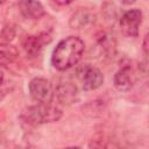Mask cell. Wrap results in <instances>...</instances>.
Wrapping results in <instances>:
<instances>
[{
	"instance_id": "obj_18",
	"label": "cell",
	"mask_w": 149,
	"mask_h": 149,
	"mask_svg": "<svg viewBox=\"0 0 149 149\" xmlns=\"http://www.w3.org/2000/svg\"><path fill=\"white\" fill-rule=\"evenodd\" d=\"M121 1V3L122 5H126V6H128V5H133L136 0H120Z\"/></svg>"
},
{
	"instance_id": "obj_19",
	"label": "cell",
	"mask_w": 149,
	"mask_h": 149,
	"mask_svg": "<svg viewBox=\"0 0 149 149\" xmlns=\"http://www.w3.org/2000/svg\"><path fill=\"white\" fill-rule=\"evenodd\" d=\"M3 78H5V77H3V72H2L1 70H0V84L2 83V80H3Z\"/></svg>"
},
{
	"instance_id": "obj_14",
	"label": "cell",
	"mask_w": 149,
	"mask_h": 149,
	"mask_svg": "<svg viewBox=\"0 0 149 149\" xmlns=\"http://www.w3.org/2000/svg\"><path fill=\"white\" fill-rule=\"evenodd\" d=\"M16 35L13 24H5L0 31V43H10Z\"/></svg>"
},
{
	"instance_id": "obj_16",
	"label": "cell",
	"mask_w": 149,
	"mask_h": 149,
	"mask_svg": "<svg viewBox=\"0 0 149 149\" xmlns=\"http://www.w3.org/2000/svg\"><path fill=\"white\" fill-rule=\"evenodd\" d=\"M142 50L144 52V56L148 55V34L144 36L143 38V42H142Z\"/></svg>"
},
{
	"instance_id": "obj_3",
	"label": "cell",
	"mask_w": 149,
	"mask_h": 149,
	"mask_svg": "<svg viewBox=\"0 0 149 149\" xmlns=\"http://www.w3.org/2000/svg\"><path fill=\"white\" fill-rule=\"evenodd\" d=\"M76 77L84 91H94L99 88L105 79L102 72L91 64L79 65L76 69Z\"/></svg>"
},
{
	"instance_id": "obj_7",
	"label": "cell",
	"mask_w": 149,
	"mask_h": 149,
	"mask_svg": "<svg viewBox=\"0 0 149 149\" xmlns=\"http://www.w3.org/2000/svg\"><path fill=\"white\" fill-rule=\"evenodd\" d=\"M78 87L70 80H62L55 88L54 95L63 106H70L78 100Z\"/></svg>"
},
{
	"instance_id": "obj_4",
	"label": "cell",
	"mask_w": 149,
	"mask_h": 149,
	"mask_svg": "<svg viewBox=\"0 0 149 149\" xmlns=\"http://www.w3.org/2000/svg\"><path fill=\"white\" fill-rule=\"evenodd\" d=\"M142 19H143V14L139 8H133L125 12L119 21L121 33L127 37H137L140 33Z\"/></svg>"
},
{
	"instance_id": "obj_6",
	"label": "cell",
	"mask_w": 149,
	"mask_h": 149,
	"mask_svg": "<svg viewBox=\"0 0 149 149\" xmlns=\"http://www.w3.org/2000/svg\"><path fill=\"white\" fill-rule=\"evenodd\" d=\"M51 41V36L48 33H41L38 35H28L22 40V48L29 58L40 56L43 47Z\"/></svg>"
},
{
	"instance_id": "obj_13",
	"label": "cell",
	"mask_w": 149,
	"mask_h": 149,
	"mask_svg": "<svg viewBox=\"0 0 149 149\" xmlns=\"http://www.w3.org/2000/svg\"><path fill=\"white\" fill-rule=\"evenodd\" d=\"M105 108H106L105 101L97 99V100H92V101H88L87 104H85L81 109L85 115L91 116V118H97L104 113Z\"/></svg>"
},
{
	"instance_id": "obj_20",
	"label": "cell",
	"mask_w": 149,
	"mask_h": 149,
	"mask_svg": "<svg viewBox=\"0 0 149 149\" xmlns=\"http://www.w3.org/2000/svg\"><path fill=\"white\" fill-rule=\"evenodd\" d=\"M7 0H0V5H2V3H5Z\"/></svg>"
},
{
	"instance_id": "obj_17",
	"label": "cell",
	"mask_w": 149,
	"mask_h": 149,
	"mask_svg": "<svg viewBox=\"0 0 149 149\" xmlns=\"http://www.w3.org/2000/svg\"><path fill=\"white\" fill-rule=\"evenodd\" d=\"M56 5L58 6H69L70 3H72L74 0H52Z\"/></svg>"
},
{
	"instance_id": "obj_15",
	"label": "cell",
	"mask_w": 149,
	"mask_h": 149,
	"mask_svg": "<svg viewBox=\"0 0 149 149\" xmlns=\"http://www.w3.org/2000/svg\"><path fill=\"white\" fill-rule=\"evenodd\" d=\"M13 90V83L9 81V80H6L3 78L2 83L0 84V101Z\"/></svg>"
},
{
	"instance_id": "obj_12",
	"label": "cell",
	"mask_w": 149,
	"mask_h": 149,
	"mask_svg": "<svg viewBox=\"0 0 149 149\" xmlns=\"http://www.w3.org/2000/svg\"><path fill=\"white\" fill-rule=\"evenodd\" d=\"M95 42L104 55L112 56L115 52V42H114L113 37H111L107 33L99 31L95 35Z\"/></svg>"
},
{
	"instance_id": "obj_10",
	"label": "cell",
	"mask_w": 149,
	"mask_h": 149,
	"mask_svg": "<svg viewBox=\"0 0 149 149\" xmlns=\"http://www.w3.org/2000/svg\"><path fill=\"white\" fill-rule=\"evenodd\" d=\"M19 10L29 20H38L45 15L44 6L38 0H19Z\"/></svg>"
},
{
	"instance_id": "obj_8",
	"label": "cell",
	"mask_w": 149,
	"mask_h": 149,
	"mask_svg": "<svg viewBox=\"0 0 149 149\" xmlns=\"http://www.w3.org/2000/svg\"><path fill=\"white\" fill-rule=\"evenodd\" d=\"M97 15L88 8H78L69 19V27L74 30H84L94 26Z\"/></svg>"
},
{
	"instance_id": "obj_9",
	"label": "cell",
	"mask_w": 149,
	"mask_h": 149,
	"mask_svg": "<svg viewBox=\"0 0 149 149\" xmlns=\"http://www.w3.org/2000/svg\"><path fill=\"white\" fill-rule=\"evenodd\" d=\"M135 83V71L130 63L122 64L113 77V84L118 91H129Z\"/></svg>"
},
{
	"instance_id": "obj_1",
	"label": "cell",
	"mask_w": 149,
	"mask_h": 149,
	"mask_svg": "<svg viewBox=\"0 0 149 149\" xmlns=\"http://www.w3.org/2000/svg\"><path fill=\"white\" fill-rule=\"evenodd\" d=\"M85 50L84 41L78 36H68L61 40L51 55V64L58 71H65L77 65Z\"/></svg>"
},
{
	"instance_id": "obj_5",
	"label": "cell",
	"mask_w": 149,
	"mask_h": 149,
	"mask_svg": "<svg viewBox=\"0 0 149 149\" xmlns=\"http://www.w3.org/2000/svg\"><path fill=\"white\" fill-rule=\"evenodd\" d=\"M28 91L36 102L49 104L54 99V91L50 81L42 77L33 78L28 84Z\"/></svg>"
},
{
	"instance_id": "obj_2",
	"label": "cell",
	"mask_w": 149,
	"mask_h": 149,
	"mask_svg": "<svg viewBox=\"0 0 149 149\" xmlns=\"http://www.w3.org/2000/svg\"><path fill=\"white\" fill-rule=\"evenodd\" d=\"M63 116V111L58 107L49 104L37 102V105L28 106L22 112V120L29 126H40L43 123H51L58 121Z\"/></svg>"
},
{
	"instance_id": "obj_11",
	"label": "cell",
	"mask_w": 149,
	"mask_h": 149,
	"mask_svg": "<svg viewBox=\"0 0 149 149\" xmlns=\"http://www.w3.org/2000/svg\"><path fill=\"white\" fill-rule=\"evenodd\" d=\"M20 52L16 47L10 43H0V63L3 65H9L19 59Z\"/></svg>"
}]
</instances>
